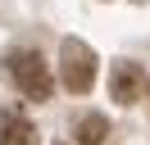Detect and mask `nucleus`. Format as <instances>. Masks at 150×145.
<instances>
[{"instance_id":"1","label":"nucleus","mask_w":150,"mask_h":145,"mask_svg":"<svg viewBox=\"0 0 150 145\" xmlns=\"http://www.w3.org/2000/svg\"><path fill=\"white\" fill-rule=\"evenodd\" d=\"M5 68H9L14 86H18L28 100H50V91H55V77H50L46 59H41L37 50H9Z\"/></svg>"},{"instance_id":"2","label":"nucleus","mask_w":150,"mask_h":145,"mask_svg":"<svg viewBox=\"0 0 150 145\" xmlns=\"http://www.w3.org/2000/svg\"><path fill=\"white\" fill-rule=\"evenodd\" d=\"M59 77H64V86L73 91V95H86V91L96 86V54L86 41H73L68 36L64 45H59Z\"/></svg>"},{"instance_id":"3","label":"nucleus","mask_w":150,"mask_h":145,"mask_svg":"<svg viewBox=\"0 0 150 145\" xmlns=\"http://www.w3.org/2000/svg\"><path fill=\"white\" fill-rule=\"evenodd\" d=\"M141 91H146V68H141V63H114V72H109V95L118 100V104H137Z\"/></svg>"},{"instance_id":"4","label":"nucleus","mask_w":150,"mask_h":145,"mask_svg":"<svg viewBox=\"0 0 150 145\" xmlns=\"http://www.w3.org/2000/svg\"><path fill=\"white\" fill-rule=\"evenodd\" d=\"M0 145H37V127L23 113H0Z\"/></svg>"},{"instance_id":"5","label":"nucleus","mask_w":150,"mask_h":145,"mask_svg":"<svg viewBox=\"0 0 150 145\" xmlns=\"http://www.w3.org/2000/svg\"><path fill=\"white\" fill-rule=\"evenodd\" d=\"M73 136H77V145H105V136H109V122H105L100 113H86V118H77Z\"/></svg>"}]
</instances>
